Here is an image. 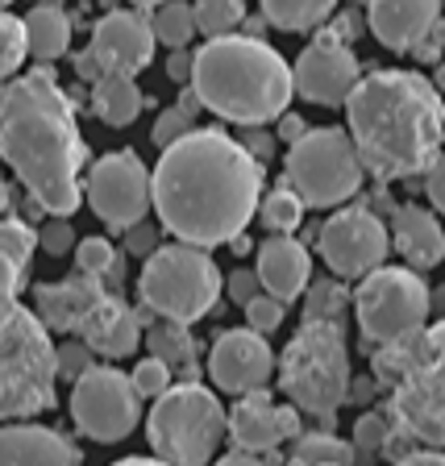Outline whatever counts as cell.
Here are the masks:
<instances>
[{"label": "cell", "instance_id": "cell-46", "mask_svg": "<svg viewBox=\"0 0 445 466\" xmlns=\"http://www.w3.org/2000/svg\"><path fill=\"white\" fill-rule=\"evenodd\" d=\"M425 196L433 200V208L445 217V150L437 155V163L425 171Z\"/></svg>", "mask_w": 445, "mask_h": 466}, {"label": "cell", "instance_id": "cell-40", "mask_svg": "<svg viewBox=\"0 0 445 466\" xmlns=\"http://www.w3.org/2000/svg\"><path fill=\"white\" fill-rule=\"evenodd\" d=\"M283 317H288V300L271 296L267 288H262L254 300H246V325L258 333H275L283 325Z\"/></svg>", "mask_w": 445, "mask_h": 466}, {"label": "cell", "instance_id": "cell-12", "mask_svg": "<svg viewBox=\"0 0 445 466\" xmlns=\"http://www.w3.org/2000/svg\"><path fill=\"white\" fill-rule=\"evenodd\" d=\"M67 400L76 429L100 446H116L142 425V396L134 379L116 367H87L79 379H71Z\"/></svg>", "mask_w": 445, "mask_h": 466}, {"label": "cell", "instance_id": "cell-35", "mask_svg": "<svg viewBox=\"0 0 445 466\" xmlns=\"http://www.w3.org/2000/svg\"><path fill=\"white\" fill-rule=\"evenodd\" d=\"M196 9V25L208 38H221L246 21V0H192Z\"/></svg>", "mask_w": 445, "mask_h": 466}, {"label": "cell", "instance_id": "cell-27", "mask_svg": "<svg viewBox=\"0 0 445 466\" xmlns=\"http://www.w3.org/2000/svg\"><path fill=\"white\" fill-rule=\"evenodd\" d=\"M146 346H150V354H158L175 375H184V379L200 375V367H196V354H200V350H196V338L187 333L184 320L155 317L146 325Z\"/></svg>", "mask_w": 445, "mask_h": 466}, {"label": "cell", "instance_id": "cell-56", "mask_svg": "<svg viewBox=\"0 0 445 466\" xmlns=\"http://www.w3.org/2000/svg\"><path fill=\"white\" fill-rule=\"evenodd\" d=\"M9 5H13V0H0V9H9Z\"/></svg>", "mask_w": 445, "mask_h": 466}, {"label": "cell", "instance_id": "cell-48", "mask_svg": "<svg viewBox=\"0 0 445 466\" xmlns=\"http://www.w3.org/2000/svg\"><path fill=\"white\" fill-rule=\"evenodd\" d=\"M242 129H246V134H242L246 150H250V155H258L262 163H267V158L275 155V134H267L262 126H242Z\"/></svg>", "mask_w": 445, "mask_h": 466}, {"label": "cell", "instance_id": "cell-41", "mask_svg": "<svg viewBox=\"0 0 445 466\" xmlns=\"http://www.w3.org/2000/svg\"><path fill=\"white\" fill-rule=\"evenodd\" d=\"M76 229H71V221L67 217H46V221L38 225V246L46 254H55V258H63V254H71L76 250Z\"/></svg>", "mask_w": 445, "mask_h": 466}, {"label": "cell", "instance_id": "cell-32", "mask_svg": "<svg viewBox=\"0 0 445 466\" xmlns=\"http://www.w3.org/2000/svg\"><path fill=\"white\" fill-rule=\"evenodd\" d=\"M304 196L296 192L291 184H279L275 192H267L258 200V221L267 225L271 233H296L300 229V221H304Z\"/></svg>", "mask_w": 445, "mask_h": 466}, {"label": "cell", "instance_id": "cell-9", "mask_svg": "<svg viewBox=\"0 0 445 466\" xmlns=\"http://www.w3.org/2000/svg\"><path fill=\"white\" fill-rule=\"evenodd\" d=\"M221 291H225V279L217 271L213 254L204 246L179 242V238L171 246H158L146 258L142 275H137V296L158 317L184 320V325H196V320L208 317L221 304Z\"/></svg>", "mask_w": 445, "mask_h": 466}, {"label": "cell", "instance_id": "cell-34", "mask_svg": "<svg viewBox=\"0 0 445 466\" xmlns=\"http://www.w3.org/2000/svg\"><path fill=\"white\" fill-rule=\"evenodd\" d=\"M354 304V296L346 291V283L333 279H317L308 283V300H304V320H341L346 309Z\"/></svg>", "mask_w": 445, "mask_h": 466}, {"label": "cell", "instance_id": "cell-31", "mask_svg": "<svg viewBox=\"0 0 445 466\" xmlns=\"http://www.w3.org/2000/svg\"><path fill=\"white\" fill-rule=\"evenodd\" d=\"M291 462H317V466H333V462H354V441H341L333 437L329 429H320V433H300L291 437V450H288Z\"/></svg>", "mask_w": 445, "mask_h": 466}, {"label": "cell", "instance_id": "cell-57", "mask_svg": "<svg viewBox=\"0 0 445 466\" xmlns=\"http://www.w3.org/2000/svg\"><path fill=\"white\" fill-rule=\"evenodd\" d=\"M441 96H445V92H441Z\"/></svg>", "mask_w": 445, "mask_h": 466}, {"label": "cell", "instance_id": "cell-22", "mask_svg": "<svg viewBox=\"0 0 445 466\" xmlns=\"http://www.w3.org/2000/svg\"><path fill=\"white\" fill-rule=\"evenodd\" d=\"M105 291L108 288L100 279L76 271L58 283H38V288H34V312L42 317V325H46L50 333H76L79 320L87 317V309H92Z\"/></svg>", "mask_w": 445, "mask_h": 466}, {"label": "cell", "instance_id": "cell-16", "mask_svg": "<svg viewBox=\"0 0 445 466\" xmlns=\"http://www.w3.org/2000/svg\"><path fill=\"white\" fill-rule=\"evenodd\" d=\"M300 408L296 404H275L267 388L242 391V400L229 408V437L233 446L246 454H262V458H279V446L300 437Z\"/></svg>", "mask_w": 445, "mask_h": 466}, {"label": "cell", "instance_id": "cell-54", "mask_svg": "<svg viewBox=\"0 0 445 466\" xmlns=\"http://www.w3.org/2000/svg\"><path fill=\"white\" fill-rule=\"evenodd\" d=\"M129 5H134V9H146V13H150L155 5H163V0H129Z\"/></svg>", "mask_w": 445, "mask_h": 466}, {"label": "cell", "instance_id": "cell-43", "mask_svg": "<svg viewBox=\"0 0 445 466\" xmlns=\"http://www.w3.org/2000/svg\"><path fill=\"white\" fill-rule=\"evenodd\" d=\"M163 221H150V217H142V221H134V225H129V229H126V254H134V258H150V254H155L158 250V246H163Z\"/></svg>", "mask_w": 445, "mask_h": 466}, {"label": "cell", "instance_id": "cell-7", "mask_svg": "<svg viewBox=\"0 0 445 466\" xmlns=\"http://www.w3.org/2000/svg\"><path fill=\"white\" fill-rule=\"evenodd\" d=\"M225 437H229V412L200 379L171 383L146 417V441L158 462L204 466L217 458Z\"/></svg>", "mask_w": 445, "mask_h": 466}, {"label": "cell", "instance_id": "cell-20", "mask_svg": "<svg viewBox=\"0 0 445 466\" xmlns=\"http://www.w3.org/2000/svg\"><path fill=\"white\" fill-rule=\"evenodd\" d=\"M84 458L76 441L58 433V429L34 425L25 420H0V466H71Z\"/></svg>", "mask_w": 445, "mask_h": 466}, {"label": "cell", "instance_id": "cell-4", "mask_svg": "<svg viewBox=\"0 0 445 466\" xmlns=\"http://www.w3.org/2000/svg\"><path fill=\"white\" fill-rule=\"evenodd\" d=\"M192 87L229 126H271L296 96L291 63L258 34H221L196 50Z\"/></svg>", "mask_w": 445, "mask_h": 466}, {"label": "cell", "instance_id": "cell-19", "mask_svg": "<svg viewBox=\"0 0 445 466\" xmlns=\"http://www.w3.org/2000/svg\"><path fill=\"white\" fill-rule=\"evenodd\" d=\"M76 333L96 350V359H113V362L129 359L146 338L142 320H137V309H129L116 291H105V296L87 309V317L79 320Z\"/></svg>", "mask_w": 445, "mask_h": 466}, {"label": "cell", "instance_id": "cell-1", "mask_svg": "<svg viewBox=\"0 0 445 466\" xmlns=\"http://www.w3.org/2000/svg\"><path fill=\"white\" fill-rule=\"evenodd\" d=\"M150 196L171 238L204 250L229 246L258 217L262 158L246 150L242 137L196 126L179 142L163 146Z\"/></svg>", "mask_w": 445, "mask_h": 466}, {"label": "cell", "instance_id": "cell-36", "mask_svg": "<svg viewBox=\"0 0 445 466\" xmlns=\"http://www.w3.org/2000/svg\"><path fill=\"white\" fill-rule=\"evenodd\" d=\"M29 58V42H25V21L0 9V84L13 79Z\"/></svg>", "mask_w": 445, "mask_h": 466}, {"label": "cell", "instance_id": "cell-13", "mask_svg": "<svg viewBox=\"0 0 445 466\" xmlns=\"http://www.w3.org/2000/svg\"><path fill=\"white\" fill-rule=\"evenodd\" d=\"M87 208L108 225V229L126 233L134 221L150 217L155 196H150V167L142 163L137 150H108L87 167L84 179Z\"/></svg>", "mask_w": 445, "mask_h": 466}, {"label": "cell", "instance_id": "cell-53", "mask_svg": "<svg viewBox=\"0 0 445 466\" xmlns=\"http://www.w3.org/2000/svg\"><path fill=\"white\" fill-rule=\"evenodd\" d=\"M233 250H238V254H246V250H250V238H242V233H238V238H233Z\"/></svg>", "mask_w": 445, "mask_h": 466}, {"label": "cell", "instance_id": "cell-39", "mask_svg": "<svg viewBox=\"0 0 445 466\" xmlns=\"http://www.w3.org/2000/svg\"><path fill=\"white\" fill-rule=\"evenodd\" d=\"M129 379H134V388H137V396L142 400H158L175 383V370L167 367L158 354H146V359L129 370Z\"/></svg>", "mask_w": 445, "mask_h": 466}, {"label": "cell", "instance_id": "cell-29", "mask_svg": "<svg viewBox=\"0 0 445 466\" xmlns=\"http://www.w3.org/2000/svg\"><path fill=\"white\" fill-rule=\"evenodd\" d=\"M71 254H76V271L100 279L108 291H121V283H126V254H116V246L108 238H84V242H76Z\"/></svg>", "mask_w": 445, "mask_h": 466}, {"label": "cell", "instance_id": "cell-51", "mask_svg": "<svg viewBox=\"0 0 445 466\" xmlns=\"http://www.w3.org/2000/svg\"><path fill=\"white\" fill-rule=\"evenodd\" d=\"M375 396V383H349V404H367Z\"/></svg>", "mask_w": 445, "mask_h": 466}, {"label": "cell", "instance_id": "cell-25", "mask_svg": "<svg viewBox=\"0 0 445 466\" xmlns=\"http://www.w3.org/2000/svg\"><path fill=\"white\" fill-rule=\"evenodd\" d=\"M146 108V96L137 87V76L129 71H105V76L92 84V113L113 129H126L137 121V113Z\"/></svg>", "mask_w": 445, "mask_h": 466}, {"label": "cell", "instance_id": "cell-33", "mask_svg": "<svg viewBox=\"0 0 445 466\" xmlns=\"http://www.w3.org/2000/svg\"><path fill=\"white\" fill-rule=\"evenodd\" d=\"M200 96H196V87L187 84V92L179 96V105H171V108H163L158 113V121H155V129H150V137H155V146L163 150V146H171V142H179L184 134H192L196 129V113H200Z\"/></svg>", "mask_w": 445, "mask_h": 466}, {"label": "cell", "instance_id": "cell-5", "mask_svg": "<svg viewBox=\"0 0 445 466\" xmlns=\"http://www.w3.org/2000/svg\"><path fill=\"white\" fill-rule=\"evenodd\" d=\"M370 370L379 388L391 391V433L412 437L420 446H445V320L375 346Z\"/></svg>", "mask_w": 445, "mask_h": 466}, {"label": "cell", "instance_id": "cell-47", "mask_svg": "<svg viewBox=\"0 0 445 466\" xmlns=\"http://www.w3.org/2000/svg\"><path fill=\"white\" fill-rule=\"evenodd\" d=\"M192 63H196L192 50L175 46L171 58H167V79H171V84H192Z\"/></svg>", "mask_w": 445, "mask_h": 466}, {"label": "cell", "instance_id": "cell-8", "mask_svg": "<svg viewBox=\"0 0 445 466\" xmlns=\"http://www.w3.org/2000/svg\"><path fill=\"white\" fill-rule=\"evenodd\" d=\"M58 346L34 309L13 312L0 325V420H25L55 408Z\"/></svg>", "mask_w": 445, "mask_h": 466}, {"label": "cell", "instance_id": "cell-37", "mask_svg": "<svg viewBox=\"0 0 445 466\" xmlns=\"http://www.w3.org/2000/svg\"><path fill=\"white\" fill-rule=\"evenodd\" d=\"M34 250H38V229H34V221H29V217H17V213L0 217V254L29 271Z\"/></svg>", "mask_w": 445, "mask_h": 466}, {"label": "cell", "instance_id": "cell-14", "mask_svg": "<svg viewBox=\"0 0 445 466\" xmlns=\"http://www.w3.org/2000/svg\"><path fill=\"white\" fill-rule=\"evenodd\" d=\"M317 250L338 279H362L367 271L383 267L391 254V225L362 204L338 208L317 229Z\"/></svg>", "mask_w": 445, "mask_h": 466}, {"label": "cell", "instance_id": "cell-30", "mask_svg": "<svg viewBox=\"0 0 445 466\" xmlns=\"http://www.w3.org/2000/svg\"><path fill=\"white\" fill-rule=\"evenodd\" d=\"M150 25H155V38L163 42L167 50L192 46V38L200 34L192 0H163V5H155V13H150Z\"/></svg>", "mask_w": 445, "mask_h": 466}, {"label": "cell", "instance_id": "cell-42", "mask_svg": "<svg viewBox=\"0 0 445 466\" xmlns=\"http://www.w3.org/2000/svg\"><path fill=\"white\" fill-rule=\"evenodd\" d=\"M87 367H96V350L87 346L79 333L58 346V379H79Z\"/></svg>", "mask_w": 445, "mask_h": 466}, {"label": "cell", "instance_id": "cell-11", "mask_svg": "<svg viewBox=\"0 0 445 466\" xmlns=\"http://www.w3.org/2000/svg\"><path fill=\"white\" fill-rule=\"evenodd\" d=\"M433 312V291L420 279L417 267H375L359 279L354 291V317H359L362 341L370 346H388L408 333L429 325Z\"/></svg>", "mask_w": 445, "mask_h": 466}, {"label": "cell", "instance_id": "cell-23", "mask_svg": "<svg viewBox=\"0 0 445 466\" xmlns=\"http://www.w3.org/2000/svg\"><path fill=\"white\" fill-rule=\"evenodd\" d=\"M258 279L262 288L279 296V300H296L300 291H308L312 283V254L304 242H296L291 233H271L258 246Z\"/></svg>", "mask_w": 445, "mask_h": 466}, {"label": "cell", "instance_id": "cell-55", "mask_svg": "<svg viewBox=\"0 0 445 466\" xmlns=\"http://www.w3.org/2000/svg\"><path fill=\"white\" fill-rule=\"evenodd\" d=\"M433 84H437V87H441V92H445V63H441V67H437V76H433Z\"/></svg>", "mask_w": 445, "mask_h": 466}, {"label": "cell", "instance_id": "cell-50", "mask_svg": "<svg viewBox=\"0 0 445 466\" xmlns=\"http://www.w3.org/2000/svg\"><path fill=\"white\" fill-rule=\"evenodd\" d=\"M304 134H308V126H304V116H296V113H283L279 116V137H283V142H296V137H304Z\"/></svg>", "mask_w": 445, "mask_h": 466}, {"label": "cell", "instance_id": "cell-10", "mask_svg": "<svg viewBox=\"0 0 445 466\" xmlns=\"http://www.w3.org/2000/svg\"><path fill=\"white\" fill-rule=\"evenodd\" d=\"M283 175L304 196L308 208H341L346 200H354L362 192L367 167H362V155L349 129L320 126L288 146Z\"/></svg>", "mask_w": 445, "mask_h": 466}, {"label": "cell", "instance_id": "cell-49", "mask_svg": "<svg viewBox=\"0 0 445 466\" xmlns=\"http://www.w3.org/2000/svg\"><path fill=\"white\" fill-rule=\"evenodd\" d=\"M441 50H445V21L437 17V21H433V29H429L425 38H420V46L412 50V55H420V58H433V55H441Z\"/></svg>", "mask_w": 445, "mask_h": 466}, {"label": "cell", "instance_id": "cell-52", "mask_svg": "<svg viewBox=\"0 0 445 466\" xmlns=\"http://www.w3.org/2000/svg\"><path fill=\"white\" fill-rule=\"evenodd\" d=\"M9 208V184H5V158H0V213Z\"/></svg>", "mask_w": 445, "mask_h": 466}, {"label": "cell", "instance_id": "cell-21", "mask_svg": "<svg viewBox=\"0 0 445 466\" xmlns=\"http://www.w3.org/2000/svg\"><path fill=\"white\" fill-rule=\"evenodd\" d=\"M445 0H370L367 5V25L379 42L396 55H412L420 46L433 21L441 17Z\"/></svg>", "mask_w": 445, "mask_h": 466}, {"label": "cell", "instance_id": "cell-28", "mask_svg": "<svg viewBox=\"0 0 445 466\" xmlns=\"http://www.w3.org/2000/svg\"><path fill=\"white\" fill-rule=\"evenodd\" d=\"M267 25L288 29V34H304V29H317L338 13L341 0H258Z\"/></svg>", "mask_w": 445, "mask_h": 466}, {"label": "cell", "instance_id": "cell-2", "mask_svg": "<svg viewBox=\"0 0 445 466\" xmlns=\"http://www.w3.org/2000/svg\"><path fill=\"white\" fill-rule=\"evenodd\" d=\"M0 158L50 217H71L84 204L87 142L55 71H17L0 84Z\"/></svg>", "mask_w": 445, "mask_h": 466}, {"label": "cell", "instance_id": "cell-17", "mask_svg": "<svg viewBox=\"0 0 445 466\" xmlns=\"http://www.w3.org/2000/svg\"><path fill=\"white\" fill-rule=\"evenodd\" d=\"M275 350L267 346V333L258 329H225L208 350V379L225 396H242V391L267 388L275 375Z\"/></svg>", "mask_w": 445, "mask_h": 466}, {"label": "cell", "instance_id": "cell-3", "mask_svg": "<svg viewBox=\"0 0 445 466\" xmlns=\"http://www.w3.org/2000/svg\"><path fill=\"white\" fill-rule=\"evenodd\" d=\"M349 134L379 184L417 179L445 150V96L420 71L379 67L346 96Z\"/></svg>", "mask_w": 445, "mask_h": 466}, {"label": "cell", "instance_id": "cell-6", "mask_svg": "<svg viewBox=\"0 0 445 466\" xmlns=\"http://www.w3.org/2000/svg\"><path fill=\"white\" fill-rule=\"evenodd\" d=\"M279 388L304 417L333 425L338 408L349 404V346L341 320H304L300 333H291L275 362Z\"/></svg>", "mask_w": 445, "mask_h": 466}, {"label": "cell", "instance_id": "cell-44", "mask_svg": "<svg viewBox=\"0 0 445 466\" xmlns=\"http://www.w3.org/2000/svg\"><path fill=\"white\" fill-rule=\"evenodd\" d=\"M21 283H25V267H17L13 258H5V254H0V325L17 312Z\"/></svg>", "mask_w": 445, "mask_h": 466}, {"label": "cell", "instance_id": "cell-24", "mask_svg": "<svg viewBox=\"0 0 445 466\" xmlns=\"http://www.w3.org/2000/svg\"><path fill=\"white\" fill-rule=\"evenodd\" d=\"M391 250L417 267V271H429L445 258V229L433 217V208H420V204H396L391 213Z\"/></svg>", "mask_w": 445, "mask_h": 466}, {"label": "cell", "instance_id": "cell-15", "mask_svg": "<svg viewBox=\"0 0 445 466\" xmlns=\"http://www.w3.org/2000/svg\"><path fill=\"white\" fill-rule=\"evenodd\" d=\"M291 79H296V92L304 100L320 108H338L346 105V96L354 92V84L362 79V63L359 55L349 50V42H338L329 34H320L312 46L300 50V58L291 63Z\"/></svg>", "mask_w": 445, "mask_h": 466}, {"label": "cell", "instance_id": "cell-26", "mask_svg": "<svg viewBox=\"0 0 445 466\" xmlns=\"http://www.w3.org/2000/svg\"><path fill=\"white\" fill-rule=\"evenodd\" d=\"M21 21H25V42L34 63H55L71 50V17L58 5H34Z\"/></svg>", "mask_w": 445, "mask_h": 466}, {"label": "cell", "instance_id": "cell-18", "mask_svg": "<svg viewBox=\"0 0 445 466\" xmlns=\"http://www.w3.org/2000/svg\"><path fill=\"white\" fill-rule=\"evenodd\" d=\"M155 25L146 17V9H108L105 17L96 21L92 29V58H96L100 76L105 71H137L150 67V58H155Z\"/></svg>", "mask_w": 445, "mask_h": 466}, {"label": "cell", "instance_id": "cell-38", "mask_svg": "<svg viewBox=\"0 0 445 466\" xmlns=\"http://www.w3.org/2000/svg\"><path fill=\"white\" fill-rule=\"evenodd\" d=\"M388 437H391L388 412H362L359 425H354V454L359 458L383 454V450H388Z\"/></svg>", "mask_w": 445, "mask_h": 466}, {"label": "cell", "instance_id": "cell-45", "mask_svg": "<svg viewBox=\"0 0 445 466\" xmlns=\"http://www.w3.org/2000/svg\"><path fill=\"white\" fill-rule=\"evenodd\" d=\"M225 291H229V300L233 304H242L246 309V300H254L262 291V279H258V271H250V267H238V271L225 279Z\"/></svg>", "mask_w": 445, "mask_h": 466}]
</instances>
